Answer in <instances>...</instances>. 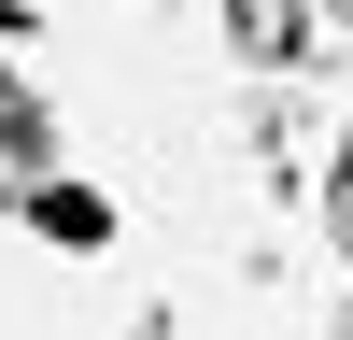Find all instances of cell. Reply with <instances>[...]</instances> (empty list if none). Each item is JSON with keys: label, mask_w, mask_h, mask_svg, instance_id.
Segmentation results:
<instances>
[{"label": "cell", "mask_w": 353, "mask_h": 340, "mask_svg": "<svg viewBox=\"0 0 353 340\" xmlns=\"http://www.w3.org/2000/svg\"><path fill=\"white\" fill-rule=\"evenodd\" d=\"M339 241H353V156H339Z\"/></svg>", "instance_id": "7a4b0ae2"}, {"label": "cell", "mask_w": 353, "mask_h": 340, "mask_svg": "<svg viewBox=\"0 0 353 340\" xmlns=\"http://www.w3.org/2000/svg\"><path fill=\"white\" fill-rule=\"evenodd\" d=\"M43 185H57V128H43L28 85H0V213H28Z\"/></svg>", "instance_id": "6da1fadb"}, {"label": "cell", "mask_w": 353, "mask_h": 340, "mask_svg": "<svg viewBox=\"0 0 353 340\" xmlns=\"http://www.w3.org/2000/svg\"><path fill=\"white\" fill-rule=\"evenodd\" d=\"M339 15H353V0H339Z\"/></svg>", "instance_id": "3957f363"}]
</instances>
